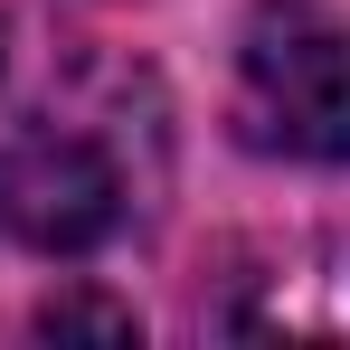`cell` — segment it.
I'll list each match as a JSON object with an SVG mask.
<instances>
[{
	"instance_id": "obj_1",
	"label": "cell",
	"mask_w": 350,
	"mask_h": 350,
	"mask_svg": "<svg viewBox=\"0 0 350 350\" xmlns=\"http://www.w3.org/2000/svg\"><path fill=\"white\" fill-rule=\"evenodd\" d=\"M142 218V171L123 152L114 114L38 105L0 142V228L38 256H95Z\"/></svg>"
},
{
	"instance_id": "obj_2",
	"label": "cell",
	"mask_w": 350,
	"mask_h": 350,
	"mask_svg": "<svg viewBox=\"0 0 350 350\" xmlns=\"http://www.w3.org/2000/svg\"><path fill=\"white\" fill-rule=\"evenodd\" d=\"M237 123L256 152L350 161V10L256 0L246 38H237Z\"/></svg>"
},
{
	"instance_id": "obj_3",
	"label": "cell",
	"mask_w": 350,
	"mask_h": 350,
	"mask_svg": "<svg viewBox=\"0 0 350 350\" xmlns=\"http://www.w3.org/2000/svg\"><path fill=\"white\" fill-rule=\"evenodd\" d=\"M38 332H133V312H105V303H48V312H38Z\"/></svg>"
}]
</instances>
